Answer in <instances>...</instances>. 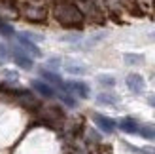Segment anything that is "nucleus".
Instances as JSON below:
<instances>
[{"instance_id": "nucleus-1", "label": "nucleus", "mask_w": 155, "mask_h": 154, "mask_svg": "<svg viewBox=\"0 0 155 154\" xmlns=\"http://www.w3.org/2000/svg\"><path fill=\"white\" fill-rule=\"evenodd\" d=\"M53 17L63 27H81L85 15L80 8L70 4V2H59L53 8Z\"/></svg>"}, {"instance_id": "nucleus-2", "label": "nucleus", "mask_w": 155, "mask_h": 154, "mask_svg": "<svg viewBox=\"0 0 155 154\" xmlns=\"http://www.w3.org/2000/svg\"><path fill=\"white\" fill-rule=\"evenodd\" d=\"M21 15L27 21L42 23V21H45V17H48V10H45L42 4H25L21 8Z\"/></svg>"}, {"instance_id": "nucleus-3", "label": "nucleus", "mask_w": 155, "mask_h": 154, "mask_svg": "<svg viewBox=\"0 0 155 154\" xmlns=\"http://www.w3.org/2000/svg\"><path fill=\"white\" fill-rule=\"evenodd\" d=\"M10 50H12V59H13V63L17 65L19 68H23V71H30V68L34 67L32 57H30L25 50L17 48V46H10Z\"/></svg>"}, {"instance_id": "nucleus-4", "label": "nucleus", "mask_w": 155, "mask_h": 154, "mask_svg": "<svg viewBox=\"0 0 155 154\" xmlns=\"http://www.w3.org/2000/svg\"><path fill=\"white\" fill-rule=\"evenodd\" d=\"M125 84H127V89L130 91V93H134V95H140L142 91H144V88H146L144 76L138 74V72H130V74H127Z\"/></svg>"}, {"instance_id": "nucleus-5", "label": "nucleus", "mask_w": 155, "mask_h": 154, "mask_svg": "<svg viewBox=\"0 0 155 154\" xmlns=\"http://www.w3.org/2000/svg\"><path fill=\"white\" fill-rule=\"evenodd\" d=\"M64 88L68 93H72V95H78V97H83V99H87L91 95V89L89 86L85 82H80V80H72V82H64Z\"/></svg>"}, {"instance_id": "nucleus-6", "label": "nucleus", "mask_w": 155, "mask_h": 154, "mask_svg": "<svg viewBox=\"0 0 155 154\" xmlns=\"http://www.w3.org/2000/svg\"><path fill=\"white\" fill-rule=\"evenodd\" d=\"M30 86L34 88V91H38L42 97L45 99H53V97H57V89L51 86V84L48 82H44V80H32L30 82Z\"/></svg>"}, {"instance_id": "nucleus-7", "label": "nucleus", "mask_w": 155, "mask_h": 154, "mask_svg": "<svg viewBox=\"0 0 155 154\" xmlns=\"http://www.w3.org/2000/svg\"><path fill=\"white\" fill-rule=\"evenodd\" d=\"M40 76H42V78L48 82V84H53V86H57L59 91H66V88H64V80L61 78L57 72L48 71V68H42V71H40Z\"/></svg>"}, {"instance_id": "nucleus-8", "label": "nucleus", "mask_w": 155, "mask_h": 154, "mask_svg": "<svg viewBox=\"0 0 155 154\" xmlns=\"http://www.w3.org/2000/svg\"><path fill=\"white\" fill-rule=\"evenodd\" d=\"M93 120H95V124L102 129L104 133H114V129L117 128V124H115L112 118L104 116V114H93Z\"/></svg>"}, {"instance_id": "nucleus-9", "label": "nucleus", "mask_w": 155, "mask_h": 154, "mask_svg": "<svg viewBox=\"0 0 155 154\" xmlns=\"http://www.w3.org/2000/svg\"><path fill=\"white\" fill-rule=\"evenodd\" d=\"M15 36H17L19 46H21V48H25V51H27V53H30L32 57H40V55H42L40 48H38V46H36L32 40H28V38H27V36H23L21 33H19V34H15Z\"/></svg>"}, {"instance_id": "nucleus-10", "label": "nucleus", "mask_w": 155, "mask_h": 154, "mask_svg": "<svg viewBox=\"0 0 155 154\" xmlns=\"http://www.w3.org/2000/svg\"><path fill=\"white\" fill-rule=\"evenodd\" d=\"M64 71L68 74H74V76H83V74H87L89 72V68L87 65H83L80 63V61H64Z\"/></svg>"}, {"instance_id": "nucleus-11", "label": "nucleus", "mask_w": 155, "mask_h": 154, "mask_svg": "<svg viewBox=\"0 0 155 154\" xmlns=\"http://www.w3.org/2000/svg\"><path fill=\"white\" fill-rule=\"evenodd\" d=\"M119 101V97L112 93V91H100V93L97 95V103L98 105H106V107H115Z\"/></svg>"}, {"instance_id": "nucleus-12", "label": "nucleus", "mask_w": 155, "mask_h": 154, "mask_svg": "<svg viewBox=\"0 0 155 154\" xmlns=\"http://www.w3.org/2000/svg\"><path fill=\"white\" fill-rule=\"evenodd\" d=\"M119 129L121 131H125V133H138V128H140V124L134 120V118H123L119 120Z\"/></svg>"}, {"instance_id": "nucleus-13", "label": "nucleus", "mask_w": 155, "mask_h": 154, "mask_svg": "<svg viewBox=\"0 0 155 154\" xmlns=\"http://www.w3.org/2000/svg\"><path fill=\"white\" fill-rule=\"evenodd\" d=\"M104 36H106L104 33H100V34H93L91 38H87V40H83V42L78 44V48H80V50H91V48H95L98 42H102V40H104Z\"/></svg>"}, {"instance_id": "nucleus-14", "label": "nucleus", "mask_w": 155, "mask_h": 154, "mask_svg": "<svg viewBox=\"0 0 155 154\" xmlns=\"http://www.w3.org/2000/svg\"><path fill=\"white\" fill-rule=\"evenodd\" d=\"M123 61H125V65H129V67H138V65L146 63V57L142 53H125V55H123Z\"/></svg>"}, {"instance_id": "nucleus-15", "label": "nucleus", "mask_w": 155, "mask_h": 154, "mask_svg": "<svg viewBox=\"0 0 155 154\" xmlns=\"http://www.w3.org/2000/svg\"><path fill=\"white\" fill-rule=\"evenodd\" d=\"M138 133H140L144 139L155 141V124H142L138 128Z\"/></svg>"}, {"instance_id": "nucleus-16", "label": "nucleus", "mask_w": 155, "mask_h": 154, "mask_svg": "<svg viewBox=\"0 0 155 154\" xmlns=\"http://www.w3.org/2000/svg\"><path fill=\"white\" fill-rule=\"evenodd\" d=\"M97 82L100 84V86H104V88H114L115 86V78L112 74H98Z\"/></svg>"}, {"instance_id": "nucleus-17", "label": "nucleus", "mask_w": 155, "mask_h": 154, "mask_svg": "<svg viewBox=\"0 0 155 154\" xmlns=\"http://www.w3.org/2000/svg\"><path fill=\"white\" fill-rule=\"evenodd\" d=\"M12 59V50H10V46H6L0 42V65H4L6 61H10Z\"/></svg>"}, {"instance_id": "nucleus-18", "label": "nucleus", "mask_w": 155, "mask_h": 154, "mask_svg": "<svg viewBox=\"0 0 155 154\" xmlns=\"http://www.w3.org/2000/svg\"><path fill=\"white\" fill-rule=\"evenodd\" d=\"M125 147H127V150L136 152V154H155V147H151V149H138V147H134V145H125Z\"/></svg>"}, {"instance_id": "nucleus-19", "label": "nucleus", "mask_w": 155, "mask_h": 154, "mask_svg": "<svg viewBox=\"0 0 155 154\" xmlns=\"http://www.w3.org/2000/svg\"><path fill=\"white\" fill-rule=\"evenodd\" d=\"M61 65H63V59L61 57H49L48 59V67L49 68H59Z\"/></svg>"}, {"instance_id": "nucleus-20", "label": "nucleus", "mask_w": 155, "mask_h": 154, "mask_svg": "<svg viewBox=\"0 0 155 154\" xmlns=\"http://www.w3.org/2000/svg\"><path fill=\"white\" fill-rule=\"evenodd\" d=\"M2 76L4 78H8V80H12V82H15L19 78V74L15 72V71H2Z\"/></svg>"}, {"instance_id": "nucleus-21", "label": "nucleus", "mask_w": 155, "mask_h": 154, "mask_svg": "<svg viewBox=\"0 0 155 154\" xmlns=\"http://www.w3.org/2000/svg\"><path fill=\"white\" fill-rule=\"evenodd\" d=\"M63 42H80L81 40V34H66V36H63L61 38Z\"/></svg>"}, {"instance_id": "nucleus-22", "label": "nucleus", "mask_w": 155, "mask_h": 154, "mask_svg": "<svg viewBox=\"0 0 155 154\" xmlns=\"http://www.w3.org/2000/svg\"><path fill=\"white\" fill-rule=\"evenodd\" d=\"M21 34H23V36H27L28 40H32V42H34V40H38V42L44 40V36H42V34H36V33H21Z\"/></svg>"}, {"instance_id": "nucleus-23", "label": "nucleus", "mask_w": 155, "mask_h": 154, "mask_svg": "<svg viewBox=\"0 0 155 154\" xmlns=\"http://www.w3.org/2000/svg\"><path fill=\"white\" fill-rule=\"evenodd\" d=\"M0 33H2V34H6V36H13V29H12V27H6V25H2V27H0Z\"/></svg>"}, {"instance_id": "nucleus-24", "label": "nucleus", "mask_w": 155, "mask_h": 154, "mask_svg": "<svg viewBox=\"0 0 155 154\" xmlns=\"http://www.w3.org/2000/svg\"><path fill=\"white\" fill-rule=\"evenodd\" d=\"M148 105H150V107H153V109H155V93H151V95L148 97Z\"/></svg>"}, {"instance_id": "nucleus-25", "label": "nucleus", "mask_w": 155, "mask_h": 154, "mask_svg": "<svg viewBox=\"0 0 155 154\" xmlns=\"http://www.w3.org/2000/svg\"><path fill=\"white\" fill-rule=\"evenodd\" d=\"M151 36H153V38H155V30H153V34H151Z\"/></svg>"}]
</instances>
